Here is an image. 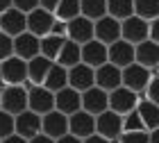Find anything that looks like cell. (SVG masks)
I'll list each match as a JSON object with an SVG mask.
<instances>
[{
  "mask_svg": "<svg viewBox=\"0 0 159 143\" xmlns=\"http://www.w3.org/2000/svg\"><path fill=\"white\" fill-rule=\"evenodd\" d=\"M55 109L70 116V114H75L82 109V93L70 87H64L59 91H55Z\"/></svg>",
  "mask_w": 159,
  "mask_h": 143,
  "instance_id": "ac0fdd59",
  "label": "cell"
},
{
  "mask_svg": "<svg viewBox=\"0 0 159 143\" xmlns=\"http://www.w3.org/2000/svg\"><path fill=\"white\" fill-rule=\"evenodd\" d=\"M148 39L155 41V43H159V16L148 20Z\"/></svg>",
  "mask_w": 159,
  "mask_h": 143,
  "instance_id": "74e56055",
  "label": "cell"
},
{
  "mask_svg": "<svg viewBox=\"0 0 159 143\" xmlns=\"http://www.w3.org/2000/svg\"><path fill=\"white\" fill-rule=\"evenodd\" d=\"M134 14V0H107V16L125 20Z\"/></svg>",
  "mask_w": 159,
  "mask_h": 143,
  "instance_id": "83f0119b",
  "label": "cell"
},
{
  "mask_svg": "<svg viewBox=\"0 0 159 143\" xmlns=\"http://www.w3.org/2000/svg\"><path fill=\"white\" fill-rule=\"evenodd\" d=\"M41 132L50 139H59L64 134H68V116L61 111H48L41 116Z\"/></svg>",
  "mask_w": 159,
  "mask_h": 143,
  "instance_id": "7c38bea8",
  "label": "cell"
},
{
  "mask_svg": "<svg viewBox=\"0 0 159 143\" xmlns=\"http://www.w3.org/2000/svg\"><path fill=\"white\" fill-rule=\"evenodd\" d=\"M148 139H150V143H159V127H155V130L148 132Z\"/></svg>",
  "mask_w": 159,
  "mask_h": 143,
  "instance_id": "f6af8a7d",
  "label": "cell"
},
{
  "mask_svg": "<svg viewBox=\"0 0 159 143\" xmlns=\"http://www.w3.org/2000/svg\"><path fill=\"white\" fill-rule=\"evenodd\" d=\"M50 66H52V61H50L48 57H43V55L32 57V59L27 61V82H32V84H43V80H46Z\"/></svg>",
  "mask_w": 159,
  "mask_h": 143,
  "instance_id": "603a6c76",
  "label": "cell"
},
{
  "mask_svg": "<svg viewBox=\"0 0 159 143\" xmlns=\"http://www.w3.org/2000/svg\"><path fill=\"white\" fill-rule=\"evenodd\" d=\"M50 34H55V37H66V23H64V20H57V18H55L52 27H50Z\"/></svg>",
  "mask_w": 159,
  "mask_h": 143,
  "instance_id": "f35d334b",
  "label": "cell"
},
{
  "mask_svg": "<svg viewBox=\"0 0 159 143\" xmlns=\"http://www.w3.org/2000/svg\"><path fill=\"white\" fill-rule=\"evenodd\" d=\"M52 16L57 20H64V23H68L70 18L80 16V0H59V5L55 7Z\"/></svg>",
  "mask_w": 159,
  "mask_h": 143,
  "instance_id": "f546056e",
  "label": "cell"
},
{
  "mask_svg": "<svg viewBox=\"0 0 159 143\" xmlns=\"http://www.w3.org/2000/svg\"><path fill=\"white\" fill-rule=\"evenodd\" d=\"M27 30V14L9 7L7 11L0 14V32H5L7 37H18L20 32Z\"/></svg>",
  "mask_w": 159,
  "mask_h": 143,
  "instance_id": "4fadbf2b",
  "label": "cell"
},
{
  "mask_svg": "<svg viewBox=\"0 0 159 143\" xmlns=\"http://www.w3.org/2000/svg\"><path fill=\"white\" fill-rule=\"evenodd\" d=\"M9 7H11V0H0V14H2V11H7Z\"/></svg>",
  "mask_w": 159,
  "mask_h": 143,
  "instance_id": "bcb514c9",
  "label": "cell"
},
{
  "mask_svg": "<svg viewBox=\"0 0 159 143\" xmlns=\"http://www.w3.org/2000/svg\"><path fill=\"white\" fill-rule=\"evenodd\" d=\"M55 23V16L50 11H46L43 7H37L27 14V32L34 34V37H48L50 34V27Z\"/></svg>",
  "mask_w": 159,
  "mask_h": 143,
  "instance_id": "5bb4252c",
  "label": "cell"
},
{
  "mask_svg": "<svg viewBox=\"0 0 159 143\" xmlns=\"http://www.w3.org/2000/svg\"><path fill=\"white\" fill-rule=\"evenodd\" d=\"M116 143H150V139L146 130H136V132H120Z\"/></svg>",
  "mask_w": 159,
  "mask_h": 143,
  "instance_id": "d6a6232c",
  "label": "cell"
},
{
  "mask_svg": "<svg viewBox=\"0 0 159 143\" xmlns=\"http://www.w3.org/2000/svg\"><path fill=\"white\" fill-rule=\"evenodd\" d=\"M0 82H2V80H0Z\"/></svg>",
  "mask_w": 159,
  "mask_h": 143,
  "instance_id": "c3c4849f",
  "label": "cell"
},
{
  "mask_svg": "<svg viewBox=\"0 0 159 143\" xmlns=\"http://www.w3.org/2000/svg\"><path fill=\"white\" fill-rule=\"evenodd\" d=\"M120 130H123V132L146 130V127H143V123H141V118H139V114H136V109H132L129 114H125V116H123V120H120ZM146 132H148V130H146Z\"/></svg>",
  "mask_w": 159,
  "mask_h": 143,
  "instance_id": "1f68e13d",
  "label": "cell"
},
{
  "mask_svg": "<svg viewBox=\"0 0 159 143\" xmlns=\"http://www.w3.org/2000/svg\"><path fill=\"white\" fill-rule=\"evenodd\" d=\"M120 39L127 41V43H141V41L148 39V20H143L139 16H129L125 20H120Z\"/></svg>",
  "mask_w": 159,
  "mask_h": 143,
  "instance_id": "8992f818",
  "label": "cell"
},
{
  "mask_svg": "<svg viewBox=\"0 0 159 143\" xmlns=\"http://www.w3.org/2000/svg\"><path fill=\"white\" fill-rule=\"evenodd\" d=\"M68 87L75 91H86L91 87H96V68L86 66V64H75V66L68 68Z\"/></svg>",
  "mask_w": 159,
  "mask_h": 143,
  "instance_id": "52a82bcc",
  "label": "cell"
},
{
  "mask_svg": "<svg viewBox=\"0 0 159 143\" xmlns=\"http://www.w3.org/2000/svg\"><path fill=\"white\" fill-rule=\"evenodd\" d=\"M0 143H27V139H23L20 134H16V132H14V134H9L7 139H2Z\"/></svg>",
  "mask_w": 159,
  "mask_h": 143,
  "instance_id": "b9f144b4",
  "label": "cell"
},
{
  "mask_svg": "<svg viewBox=\"0 0 159 143\" xmlns=\"http://www.w3.org/2000/svg\"><path fill=\"white\" fill-rule=\"evenodd\" d=\"M57 5H59V0H39V7H43V9L50 11V14L55 11V7H57Z\"/></svg>",
  "mask_w": 159,
  "mask_h": 143,
  "instance_id": "60d3db41",
  "label": "cell"
},
{
  "mask_svg": "<svg viewBox=\"0 0 159 143\" xmlns=\"http://www.w3.org/2000/svg\"><path fill=\"white\" fill-rule=\"evenodd\" d=\"M66 39L75 41L80 46L86 43V41H91L93 39V20L84 18L82 14L75 16V18H70L66 23Z\"/></svg>",
  "mask_w": 159,
  "mask_h": 143,
  "instance_id": "d6986e66",
  "label": "cell"
},
{
  "mask_svg": "<svg viewBox=\"0 0 159 143\" xmlns=\"http://www.w3.org/2000/svg\"><path fill=\"white\" fill-rule=\"evenodd\" d=\"M0 80H2V84H25L27 82V61H23L16 55L0 61Z\"/></svg>",
  "mask_w": 159,
  "mask_h": 143,
  "instance_id": "3957f363",
  "label": "cell"
},
{
  "mask_svg": "<svg viewBox=\"0 0 159 143\" xmlns=\"http://www.w3.org/2000/svg\"><path fill=\"white\" fill-rule=\"evenodd\" d=\"M107 61L118 66V68H125L129 64H134V46L123 41V39L109 43L107 46Z\"/></svg>",
  "mask_w": 159,
  "mask_h": 143,
  "instance_id": "e0dca14e",
  "label": "cell"
},
{
  "mask_svg": "<svg viewBox=\"0 0 159 143\" xmlns=\"http://www.w3.org/2000/svg\"><path fill=\"white\" fill-rule=\"evenodd\" d=\"M143 96H146V100H150V102H155L159 107V75L157 73L150 77V82H148L146 91H143Z\"/></svg>",
  "mask_w": 159,
  "mask_h": 143,
  "instance_id": "836d02e7",
  "label": "cell"
},
{
  "mask_svg": "<svg viewBox=\"0 0 159 143\" xmlns=\"http://www.w3.org/2000/svg\"><path fill=\"white\" fill-rule=\"evenodd\" d=\"M80 61H82L80 59V43L66 39L64 46H61V50H59V55H57V59H55V64H59V66H64V68H70V66H75V64H80Z\"/></svg>",
  "mask_w": 159,
  "mask_h": 143,
  "instance_id": "484cf974",
  "label": "cell"
},
{
  "mask_svg": "<svg viewBox=\"0 0 159 143\" xmlns=\"http://www.w3.org/2000/svg\"><path fill=\"white\" fill-rule=\"evenodd\" d=\"M134 16L152 20L159 16V0H134Z\"/></svg>",
  "mask_w": 159,
  "mask_h": 143,
  "instance_id": "4dcf8cb0",
  "label": "cell"
},
{
  "mask_svg": "<svg viewBox=\"0 0 159 143\" xmlns=\"http://www.w3.org/2000/svg\"><path fill=\"white\" fill-rule=\"evenodd\" d=\"M155 75V70H148L146 66H139V64H129V66L120 68V84L127 87L134 93H143L150 82V77Z\"/></svg>",
  "mask_w": 159,
  "mask_h": 143,
  "instance_id": "7a4b0ae2",
  "label": "cell"
},
{
  "mask_svg": "<svg viewBox=\"0 0 159 143\" xmlns=\"http://www.w3.org/2000/svg\"><path fill=\"white\" fill-rule=\"evenodd\" d=\"M0 109L16 116L27 109V89L23 84H5L0 89Z\"/></svg>",
  "mask_w": 159,
  "mask_h": 143,
  "instance_id": "6da1fadb",
  "label": "cell"
},
{
  "mask_svg": "<svg viewBox=\"0 0 159 143\" xmlns=\"http://www.w3.org/2000/svg\"><path fill=\"white\" fill-rule=\"evenodd\" d=\"M11 7L23 14H30L32 9H37L39 7V0H11Z\"/></svg>",
  "mask_w": 159,
  "mask_h": 143,
  "instance_id": "8d00e7d4",
  "label": "cell"
},
{
  "mask_svg": "<svg viewBox=\"0 0 159 143\" xmlns=\"http://www.w3.org/2000/svg\"><path fill=\"white\" fill-rule=\"evenodd\" d=\"M109 109L111 111H116L118 116H125V114H129L132 109H136V105H139V93H134V91H129L127 87H120L118 89H114L109 91Z\"/></svg>",
  "mask_w": 159,
  "mask_h": 143,
  "instance_id": "277c9868",
  "label": "cell"
},
{
  "mask_svg": "<svg viewBox=\"0 0 159 143\" xmlns=\"http://www.w3.org/2000/svg\"><path fill=\"white\" fill-rule=\"evenodd\" d=\"M39 37H34L30 32H20L18 37H14V55L20 57L23 61H30L32 57L39 55Z\"/></svg>",
  "mask_w": 159,
  "mask_h": 143,
  "instance_id": "44dd1931",
  "label": "cell"
},
{
  "mask_svg": "<svg viewBox=\"0 0 159 143\" xmlns=\"http://www.w3.org/2000/svg\"><path fill=\"white\" fill-rule=\"evenodd\" d=\"M68 134H73L77 139H86L91 134H96V116L84 109H80L68 116Z\"/></svg>",
  "mask_w": 159,
  "mask_h": 143,
  "instance_id": "30bf717a",
  "label": "cell"
},
{
  "mask_svg": "<svg viewBox=\"0 0 159 143\" xmlns=\"http://www.w3.org/2000/svg\"><path fill=\"white\" fill-rule=\"evenodd\" d=\"M27 109H32L34 114H39V116L52 111L55 109V93L48 91L46 87H41V84L30 87L27 89Z\"/></svg>",
  "mask_w": 159,
  "mask_h": 143,
  "instance_id": "5b68a950",
  "label": "cell"
},
{
  "mask_svg": "<svg viewBox=\"0 0 159 143\" xmlns=\"http://www.w3.org/2000/svg\"><path fill=\"white\" fill-rule=\"evenodd\" d=\"M9 134H14V116L0 109V141L7 139Z\"/></svg>",
  "mask_w": 159,
  "mask_h": 143,
  "instance_id": "e575fe53",
  "label": "cell"
},
{
  "mask_svg": "<svg viewBox=\"0 0 159 143\" xmlns=\"http://www.w3.org/2000/svg\"><path fill=\"white\" fill-rule=\"evenodd\" d=\"M82 143H114L109 139H105V136H100V134H91V136H86L82 139Z\"/></svg>",
  "mask_w": 159,
  "mask_h": 143,
  "instance_id": "ab89813d",
  "label": "cell"
},
{
  "mask_svg": "<svg viewBox=\"0 0 159 143\" xmlns=\"http://www.w3.org/2000/svg\"><path fill=\"white\" fill-rule=\"evenodd\" d=\"M27 143H55V139H50V136H46V134H37V136H32Z\"/></svg>",
  "mask_w": 159,
  "mask_h": 143,
  "instance_id": "ee69618b",
  "label": "cell"
},
{
  "mask_svg": "<svg viewBox=\"0 0 159 143\" xmlns=\"http://www.w3.org/2000/svg\"><path fill=\"white\" fill-rule=\"evenodd\" d=\"M136 114H139V118H141V123L143 127L150 132V130H155V127H159V107L155 102H150V100H139V105H136Z\"/></svg>",
  "mask_w": 159,
  "mask_h": 143,
  "instance_id": "cb8c5ba5",
  "label": "cell"
},
{
  "mask_svg": "<svg viewBox=\"0 0 159 143\" xmlns=\"http://www.w3.org/2000/svg\"><path fill=\"white\" fill-rule=\"evenodd\" d=\"M55 143H82V139H77V136H73V134H64V136H59V139H55Z\"/></svg>",
  "mask_w": 159,
  "mask_h": 143,
  "instance_id": "7bdbcfd3",
  "label": "cell"
},
{
  "mask_svg": "<svg viewBox=\"0 0 159 143\" xmlns=\"http://www.w3.org/2000/svg\"><path fill=\"white\" fill-rule=\"evenodd\" d=\"M120 120H123V116H118V114L111 111V109L98 114L96 116V134H100V136H105V139L116 143V139L123 132L120 130Z\"/></svg>",
  "mask_w": 159,
  "mask_h": 143,
  "instance_id": "ba28073f",
  "label": "cell"
},
{
  "mask_svg": "<svg viewBox=\"0 0 159 143\" xmlns=\"http://www.w3.org/2000/svg\"><path fill=\"white\" fill-rule=\"evenodd\" d=\"M93 39H98L105 46L118 41L120 39V20L111 18V16H102V18L93 20Z\"/></svg>",
  "mask_w": 159,
  "mask_h": 143,
  "instance_id": "8fae6325",
  "label": "cell"
},
{
  "mask_svg": "<svg viewBox=\"0 0 159 143\" xmlns=\"http://www.w3.org/2000/svg\"><path fill=\"white\" fill-rule=\"evenodd\" d=\"M14 132L30 141L32 136L41 134V116L34 114L32 109H25V111L16 114V116H14Z\"/></svg>",
  "mask_w": 159,
  "mask_h": 143,
  "instance_id": "9c48e42d",
  "label": "cell"
},
{
  "mask_svg": "<svg viewBox=\"0 0 159 143\" xmlns=\"http://www.w3.org/2000/svg\"><path fill=\"white\" fill-rule=\"evenodd\" d=\"M82 109L93 114V116L107 111L109 109V96H107V91H102L100 87H91V89L82 91Z\"/></svg>",
  "mask_w": 159,
  "mask_h": 143,
  "instance_id": "2e32d148",
  "label": "cell"
},
{
  "mask_svg": "<svg viewBox=\"0 0 159 143\" xmlns=\"http://www.w3.org/2000/svg\"><path fill=\"white\" fill-rule=\"evenodd\" d=\"M64 41H66V37H55V34L41 37V41H39V55L48 57L50 61H55L57 55H59V50H61V46H64Z\"/></svg>",
  "mask_w": 159,
  "mask_h": 143,
  "instance_id": "4316f807",
  "label": "cell"
},
{
  "mask_svg": "<svg viewBox=\"0 0 159 143\" xmlns=\"http://www.w3.org/2000/svg\"><path fill=\"white\" fill-rule=\"evenodd\" d=\"M41 87H46L48 91H52V93L64 89V87H68V68H64V66L52 61V66H50V70H48V75H46V80H43Z\"/></svg>",
  "mask_w": 159,
  "mask_h": 143,
  "instance_id": "d4e9b609",
  "label": "cell"
},
{
  "mask_svg": "<svg viewBox=\"0 0 159 143\" xmlns=\"http://www.w3.org/2000/svg\"><path fill=\"white\" fill-rule=\"evenodd\" d=\"M134 61L139 66H146L148 70H157L159 66V43L155 41H141V43L134 46Z\"/></svg>",
  "mask_w": 159,
  "mask_h": 143,
  "instance_id": "ffe728a7",
  "label": "cell"
},
{
  "mask_svg": "<svg viewBox=\"0 0 159 143\" xmlns=\"http://www.w3.org/2000/svg\"><path fill=\"white\" fill-rule=\"evenodd\" d=\"M155 73H157V75H159V66H157V70H155Z\"/></svg>",
  "mask_w": 159,
  "mask_h": 143,
  "instance_id": "7dc6e473",
  "label": "cell"
},
{
  "mask_svg": "<svg viewBox=\"0 0 159 143\" xmlns=\"http://www.w3.org/2000/svg\"><path fill=\"white\" fill-rule=\"evenodd\" d=\"M80 14L89 20L107 16V0H80Z\"/></svg>",
  "mask_w": 159,
  "mask_h": 143,
  "instance_id": "f1b7e54d",
  "label": "cell"
},
{
  "mask_svg": "<svg viewBox=\"0 0 159 143\" xmlns=\"http://www.w3.org/2000/svg\"><path fill=\"white\" fill-rule=\"evenodd\" d=\"M96 87H100L102 91H114L120 87V68L114 66V64H102V66L96 68Z\"/></svg>",
  "mask_w": 159,
  "mask_h": 143,
  "instance_id": "7402d4cb",
  "label": "cell"
},
{
  "mask_svg": "<svg viewBox=\"0 0 159 143\" xmlns=\"http://www.w3.org/2000/svg\"><path fill=\"white\" fill-rule=\"evenodd\" d=\"M80 59H82V64H86L91 68L102 66V64H107V46L100 43L98 39L86 41V43L80 46Z\"/></svg>",
  "mask_w": 159,
  "mask_h": 143,
  "instance_id": "9a60e30c",
  "label": "cell"
},
{
  "mask_svg": "<svg viewBox=\"0 0 159 143\" xmlns=\"http://www.w3.org/2000/svg\"><path fill=\"white\" fill-rule=\"evenodd\" d=\"M11 55H14V39L7 37L5 32H0V61L9 59Z\"/></svg>",
  "mask_w": 159,
  "mask_h": 143,
  "instance_id": "d590c367",
  "label": "cell"
}]
</instances>
